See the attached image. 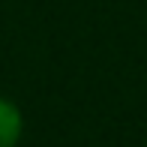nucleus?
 Returning <instances> with one entry per match:
<instances>
[{
	"instance_id": "obj_1",
	"label": "nucleus",
	"mask_w": 147,
	"mask_h": 147,
	"mask_svg": "<svg viewBox=\"0 0 147 147\" xmlns=\"http://www.w3.org/2000/svg\"><path fill=\"white\" fill-rule=\"evenodd\" d=\"M24 135V114L9 96H0V147H18Z\"/></svg>"
}]
</instances>
